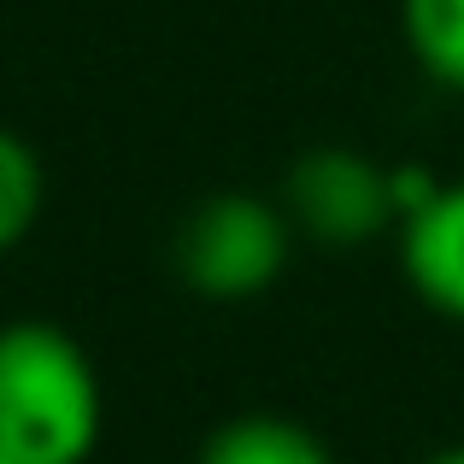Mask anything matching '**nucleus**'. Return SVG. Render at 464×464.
<instances>
[{
  "label": "nucleus",
  "instance_id": "obj_1",
  "mask_svg": "<svg viewBox=\"0 0 464 464\" xmlns=\"http://www.w3.org/2000/svg\"><path fill=\"white\" fill-rule=\"evenodd\" d=\"M0 441L24 464H89L101 441V382L65 329H0Z\"/></svg>",
  "mask_w": 464,
  "mask_h": 464
},
{
  "label": "nucleus",
  "instance_id": "obj_2",
  "mask_svg": "<svg viewBox=\"0 0 464 464\" xmlns=\"http://www.w3.org/2000/svg\"><path fill=\"white\" fill-rule=\"evenodd\" d=\"M288 218L259 194H212L177 229V271L206 300H247L283 276Z\"/></svg>",
  "mask_w": 464,
  "mask_h": 464
},
{
  "label": "nucleus",
  "instance_id": "obj_3",
  "mask_svg": "<svg viewBox=\"0 0 464 464\" xmlns=\"http://www.w3.org/2000/svg\"><path fill=\"white\" fill-rule=\"evenodd\" d=\"M288 218L312 241L359 247V241H376L388 224H400V206L376 159L353 148H317L288 170Z\"/></svg>",
  "mask_w": 464,
  "mask_h": 464
},
{
  "label": "nucleus",
  "instance_id": "obj_4",
  "mask_svg": "<svg viewBox=\"0 0 464 464\" xmlns=\"http://www.w3.org/2000/svg\"><path fill=\"white\" fill-rule=\"evenodd\" d=\"M400 265L418 300L464 324V182H447L400 218Z\"/></svg>",
  "mask_w": 464,
  "mask_h": 464
},
{
  "label": "nucleus",
  "instance_id": "obj_5",
  "mask_svg": "<svg viewBox=\"0 0 464 464\" xmlns=\"http://www.w3.org/2000/svg\"><path fill=\"white\" fill-rule=\"evenodd\" d=\"M194 464H335V459L306 423L253 411V418H229L224 430L206 435Z\"/></svg>",
  "mask_w": 464,
  "mask_h": 464
},
{
  "label": "nucleus",
  "instance_id": "obj_6",
  "mask_svg": "<svg viewBox=\"0 0 464 464\" xmlns=\"http://www.w3.org/2000/svg\"><path fill=\"white\" fill-rule=\"evenodd\" d=\"M406 47L441 89L464 94V0H400Z\"/></svg>",
  "mask_w": 464,
  "mask_h": 464
},
{
  "label": "nucleus",
  "instance_id": "obj_7",
  "mask_svg": "<svg viewBox=\"0 0 464 464\" xmlns=\"http://www.w3.org/2000/svg\"><path fill=\"white\" fill-rule=\"evenodd\" d=\"M35 212H42V159L30 141L0 130V253H12L30 236Z\"/></svg>",
  "mask_w": 464,
  "mask_h": 464
},
{
  "label": "nucleus",
  "instance_id": "obj_8",
  "mask_svg": "<svg viewBox=\"0 0 464 464\" xmlns=\"http://www.w3.org/2000/svg\"><path fill=\"white\" fill-rule=\"evenodd\" d=\"M423 464H464V441H459V447H441V453L423 459Z\"/></svg>",
  "mask_w": 464,
  "mask_h": 464
},
{
  "label": "nucleus",
  "instance_id": "obj_9",
  "mask_svg": "<svg viewBox=\"0 0 464 464\" xmlns=\"http://www.w3.org/2000/svg\"><path fill=\"white\" fill-rule=\"evenodd\" d=\"M0 464H24V459H18V453H12V447H6V441H0Z\"/></svg>",
  "mask_w": 464,
  "mask_h": 464
}]
</instances>
